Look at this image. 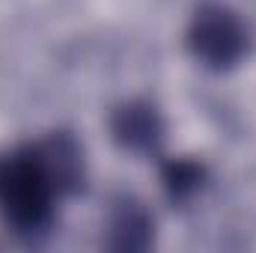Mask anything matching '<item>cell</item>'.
Wrapping results in <instances>:
<instances>
[{
    "mask_svg": "<svg viewBox=\"0 0 256 253\" xmlns=\"http://www.w3.org/2000/svg\"><path fill=\"white\" fill-rule=\"evenodd\" d=\"M84 185V152L68 131H54L0 155V220L21 238L45 236L66 194Z\"/></svg>",
    "mask_w": 256,
    "mask_h": 253,
    "instance_id": "1",
    "label": "cell"
},
{
    "mask_svg": "<svg viewBox=\"0 0 256 253\" xmlns=\"http://www.w3.org/2000/svg\"><path fill=\"white\" fill-rule=\"evenodd\" d=\"M164 131L167 126L161 110L146 98H131L110 114V134L116 146H122L126 152H137V155L155 152L164 140Z\"/></svg>",
    "mask_w": 256,
    "mask_h": 253,
    "instance_id": "3",
    "label": "cell"
},
{
    "mask_svg": "<svg viewBox=\"0 0 256 253\" xmlns=\"http://www.w3.org/2000/svg\"><path fill=\"white\" fill-rule=\"evenodd\" d=\"M206 185V167L194 158H173L161 167V188L170 202H188Z\"/></svg>",
    "mask_w": 256,
    "mask_h": 253,
    "instance_id": "5",
    "label": "cell"
},
{
    "mask_svg": "<svg viewBox=\"0 0 256 253\" xmlns=\"http://www.w3.org/2000/svg\"><path fill=\"white\" fill-rule=\"evenodd\" d=\"M185 45L202 68L230 72L250 54V30L236 9L208 0L194 9Z\"/></svg>",
    "mask_w": 256,
    "mask_h": 253,
    "instance_id": "2",
    "label": "cell"
},
{
    "mask_svg": "<svg viewBox=\"0 0 256 253\" xmlns=\"http://www.w3.org/2000/svg\"><path fill=\"white\" fill-rule=\"evenodd\" d=\"M108 238L104 248L110 250H146L155 238V220L143 208V202L122 196L114 202L108 214Z\"/></svg>",
    "mask_w": 256,
    "mask_h": 253,
    "instance_id": "4",
    "label": "cell"
}]
</instances>
